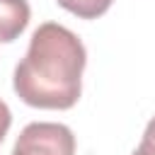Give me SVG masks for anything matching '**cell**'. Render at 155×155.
<instances>
[{
    "mask_svg": "<svg viewBox=\"0 0 155 155\" xmlns=\"http://www.w3.org/2000/svg\"><path fill=\"white\" fill-rule=\"evenodd\" d=\"M131 155H155V145H153L150 140H143V138H140V145H138Z\"/></svg>",
    "mask_w": 155,
    "mask_h": 155,
    "instance_id": "8992f818",
    "label": "cell"
},
{
    "mask_svg": "<svg viewBox=\"0 0 155 155\" xmlns=\"http://www.w3.org/2000/svg\"><path fill=\"white\" fill-rule=\"evenodd\" d=\"M85 65L87 51L80 36L58 22H44L15 68L12 87L29 107L70 109L80 99Z\"/></svg>",
    "mask_w": 155,
    "mask_h": 155,
    "instance_id": "6da1fadb",
    "label": "cell"
},
{
    "mask_svg": "<svg viewBox=\"0 0 155 155\" xmlns=\"http://www.w3.org/2000/svg\"><path fill=\"white\" fill-rule=\"evenodd\" d=\"M56 2L80 19H97L111 7L114 0H56Z\"/></svg>",
    "mask_w": 155,
    "mask_h": 155,
    "instance_id": "277c9868",
    "label": "cell"
},
{
    "mask_svg": "<svg viewBox=\"0 0 155 155\" xmlns=\"http://www.w3.org/2000/svg\"><path fill=\"white\" fill-rule=\"evenodd\" d=\"M10 126H12V111H10V107L0 99V143L5 140V136H7Z\"/></svg>",
    "mask_w": 155,
    "mask_h": 155,
    "instance_id": "5b68a950",
    "label": "cell"
},
{
    "mask_svg": "<svg viewBox=\"0 0 155 155\" xmlns=\"http://www.w3.org/2000/svg\"><path fill=\"white\" fill-rule=\"evenodd\" d=\"M143 140H150V143L155 145V116L148 121V126H145V131H143Z\"/></svg>",
    "mask_w": 155,
    "mask_h": 155,
    "instance_id": "52a82bcc",
    "label": "cell"
},
{
    "mask_svg": "<svg viewBox=\"0 0 155 155\" xmlns=\"http://www.w3.org/2000/svg\"><path fill=\"white\" fill-rule=\"evenodd\" d=\"M31 10L27 0H0V44L15 41L29 24Z\"/></svg>",
    "mask_w": 155,
    "mask_h": 155,
    "instance_id": "3957f363",
    "label": "cell"
},
{
    "mask_svg": "<svg viewBox=\"0 0 155 155\" xmlns=\"http://www.w3.org/2000/svg\"><path fill=\"white\" fill-rule=\"evenodd\" d=\"M12 155H75V136L65 124L31 121L17 136Z\"/></svg>",
    "mask_w": 155,
    "mask_h": 155,
    "instance_id": "7a4b0ae2",
    "label": "cell"
}]
</instances>
